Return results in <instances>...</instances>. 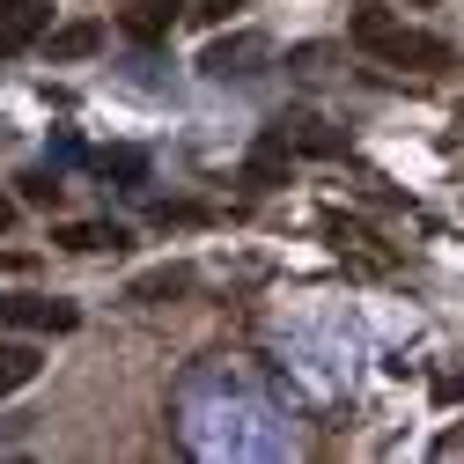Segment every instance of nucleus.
Instances as JSON below:
<instances>
[{"label":"nucleus","instance_id":"nucleus-1","mask_svg":"<svg viewBox=\"0 0 464 464\" xmlns=\"http://www.w3.org/2000/svg\"><path fill=\"white\" fill-rule=\"evenodd\" d=\"M354 44L376 52L383 67H450V44L428 37V30H405L391 8H362L354 15Z\"/></svg>","mask_w":464,"mask_h":464},{"label":"nucleus","instance_id":"nucleus-2","mask_svg":"<svg viewBox=\"0 0 464 464\" xmlns=\"http://www.w3.org/2000/svg\"><path fill=\"white\" fill-rule=\"evenodd\" d=\"M0 324H15V332H74L82 310L52 303V295H0Z\"/></svg>","mask_w":464,"mask_h":464},{"label":"nucleus","instance_id":"nucleus-3","mask_svg":"<svg viewBox=\"0 0 464 464\" xmlns=\"http://www.w3.org/2000/svg\"><path fill=\"white\" fill-rule=\"evenodd\" d=\"M44 23H52V0H0V60L23 52Z\"/></svg>","mask_w":464,"mask_h":464},{"label":"nucleus","instance_id":"nucleus-4","mask_svg":"<svg viewBox=\"0 0 464 464\" xmlns=\"http://www.w3.org/2000/svg\"><path fill=\"white\" fill-rule=\"evenodd\" d=\"M52 244H67V251H126L133 228H119V221H60Z\"/></svg>","mask_w":464,"mask_h":464},{"label":"nucleus","instance_id":"nucleus-5","mask_svg":"<svg viewBox=\"0 0 464 464\" xmlns=\"http://www.w3.org/2000/svg\"><path fill=\"white\" fill-rule=\"evenodd\" d=\"M178 8H185V0H140V8H126V30H133L140 44H155L169 23H178Z\"/></svg>","mask_w":464,"mask_h":464},{"label":"nucleus","instance_id":"nucleus-6","mask_svg":"<svg viewBox=\"0 0 464 464\" xmlns=\"http://www.w3.org/2000/svg\"><path fill=\"white\" fill-rule=\"evenodd\" d=\"M37 376V346H23V339H0V398L8 391H23Z\"/></svg>","mask_w":464,"mask_h":464},{"label":"nucleus","instance_id":"nucleus-7","mask_svg":"<svg viewBox=\"0 0 464 464\" xmlns=\"http://www.w3.org/2000/svg\"><path fill=\"white\" fill-rule=\"evenodd\" d=\"M96 44H103V23H67L52 30V60H89Z\"/></svg>","mask_w":464,"mask_h":464},{"label":"nucleus","instance_id":"nucleus-8","mask_svg":"<svg viewBox=\"0 0 464 464\" xmlns=\"http://www.w3.org/2000/svg\"><path fill=\"white\" fill-rule=\"evenodd\" d=\"M185 287H192V273H185V266H162V273L133 280V303H162V295H185Z\"/></svg>","mask_w":464,"mask_h":464},{"label":"nucleus","instance_id":"nucleus-9","mask_svg":"<svg viewBox=\"0 0 464 464\" xmlns=\"http://www.w3.org/2000/svg\"><path fill=\"white\" fill-rule=\"evenodd\" d=\"M280 140H287V148H310V155H339V148H346V140H339L332 126H317V119H303V126H280Z\"/></svg>","mask_w":464,"mask_h":464},{"label":"nucleus","instance_id":"nucleus-10","mask_svg":"<svg viewBox=\"0 0 464 464\" xmlns=\"http://www.w3.org/2000/svg\"><path fill=\"white\" fill-rule=\"evenodd\" d=\"M23 199H30V207H60V178H44V169H30V178H23Z\"/></svg>","mask_w":464,"mask_h":464},{"label":"nucleus","instance_id":"nucleus-11","mask_svg":"<svg viewBox=\"0 0 464 464\" xmlns=\"http://www.w3.org/2000/svg\"><path fill=\"white\" fill-rule=\"evenodd\" d=\"M251 52H258L251 37H237V44H214V52H207V74H228V60H251Z\"/></svg>","mask_w":464,"mask_h":464},{"label":"nucleus","instance_id":"nucleus-12","mask_svg":"<svg viewBox=\"0 0 464 464\" xmlns=\"http://www.w3.org/2000/svg\"><path fill=\"white\" fill-rule=\"evenodd\" d=\"M228 8H237V0H199V15H207V23H221Z\"/></svg>","mask_w":464,"mask_h":464},{"label":"nucleus","instance_id":"nucleus-13","mask_svg":"<svg viewBox=\"0 0 464 464\" xmlns=\"http://www.w3.org/2000/svg\"><path fill=\"white\" fill-rule=\"evenodd\" d=\"M8 221H15V199H8V192H0V228H8Z\"/></svg>","mask_w":464,"mask_h":464}]
</instances>
